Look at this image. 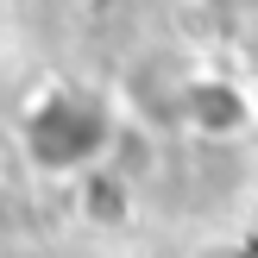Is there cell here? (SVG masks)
Listing matches in <instances>:
<instances>
[{
  "mask_svg": "<svg viewBox=\"0 0 258 258\" xmlns=\"http://www.w3.org/2000/svg\"><path fill=\"white\" fill-rule=\"evenodd\" d=\"M0 176H7V164H0Z\"/></svg>",
  "mask_w": 258,
  "mask_h": 258,
  "instance_id": "6da1fadb",
  "label": "cell"
}]
</instances>
